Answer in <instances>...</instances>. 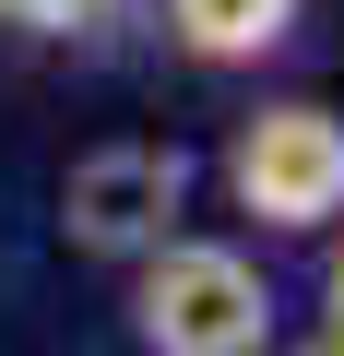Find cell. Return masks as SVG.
<instances>
[{
    "mask_svg": "<svg viewBox=\"0 0 344 356\" xmlns=\"http://www.w3.org/2000/svg\"><path fill=\"white\" fill-rule=\"evenodd\" d=\"M273 273L238 250V238H154L131 273H119V321L142 356H261L273 344Z\"/></svg>",
    "mask_w": 344,
    "mask_h": 356,
    "instance_id": "1",
    "label": "cell"
},
{
    "mask_svg": "<svg viewBox=\"0 0 344 356\" xmlns=\"http://www.w3.org/2000/svg\"><path fill=\"white\" fill-rule=\"evenodd\" d=\"M214 178H226V202H238L249 238H320L344 214V119L320 95H261L226 131Z\"/></svg>",
    "mask_w": 344,
    "mask_h": 356,
    "instance_id": "2",
    "label": "cell"
},
{
    "mask_svg": "<svg viewBox=\"0 0 344 356\" xmlns=\"http://www.w3.org/2000/svg\"><path fill=\"white\" fill-rule=\"evenodd\" d=\"M190 226V154L179 143H95L60 166V250L95 273H131L154 238Z\"/></svg>",
    "mask_w": 344,
    "mask_h": 356,
    "instance_id": "3",
    "label": "cell"
},
{
    "mask_svg": "<svg viewBox=\"0 0 344 356\" xmlns=\"http://www.w3.org/2000/svg\"><path fill=\"white\" fill-rule=\"evenodd\" d=\"M154 36L179 48L190 72H214V83H249V72L297 60L309 0H154Z\"/></svg>",
    "mask_w": 344,
    "mask_h": 356,
    "instance_id": "4",
    "label": "cell"
},
{
    "mask_svg": "<svg viewBox=\"0 0 344 356\" xmlns=\"http://www.w3.org/2000/svg\"><path fill=\"white\" fill-rule=\"evenodd\" d=\"M131 24V0H0V48H107Z\"/></svg>",
    "mask_w": 344,
    "mask_h": 356,
    "instance_id": "5",
    "label": "cell"
},
{
    "mask_svg": "<svg viewBox=\"0 0 344 356\" xmlns=\"http://www.w3.org/2000/svg\"><path fill=\"white\" fill-rule=\"evenodd\" d=\"M320 238H332V261H320V344L344 356V214H332Z\"/></svg>",
    "mask_w": 344,
    "mask_h": 356,
    "instance_id": "6",
    "label": "cell"
}]
</instances>
